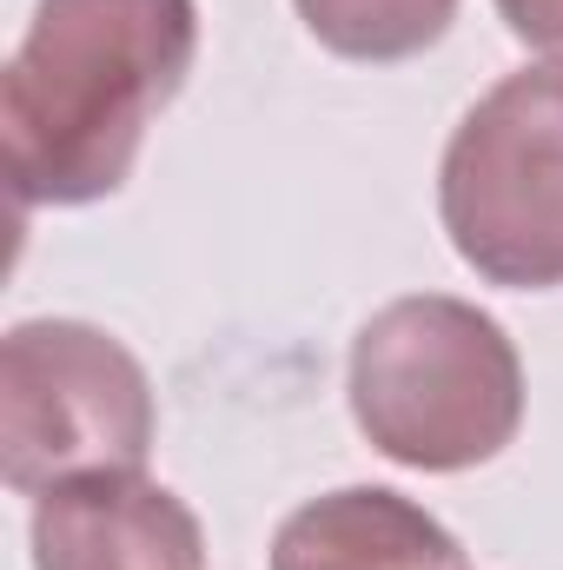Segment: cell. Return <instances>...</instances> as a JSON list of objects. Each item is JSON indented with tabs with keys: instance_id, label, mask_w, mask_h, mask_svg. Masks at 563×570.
I'll list each match as a JSON object with an SVG mask.
<instances>
[{
	"instance_id": "6da1fadb",
	"label": "cell",
	"mask_w": 563,
	"mask_h": 570,
	"mask_svg": "<svg viewBox=\"0 0 563 570\" xmlns=\"http://www.w3.org/2000/svg\"><path fill=\"white\" fill-rule=\"evenodd\" d=\"M199 53L192 0H40L7 73L0 146L20 206L113 199Z\"/></svg>"
},
{
	"instance_id": "7a4b0ae2",
	"label": "cell",
	"mask_w": 563,
	"mask_h": 570,
	"mask_svg": "<svg viewBox=\"0 0 563 570\" xmlns=\"http://www.w3.org/2000/svg\"><path fill=\"white\" fill-rule=\"evenodd\" d=\"M352 419L405 471L491 464L524 425V358L511 332L451 292L378 305L352 338Z\"/></svg>"
},
{
	"instance_id": "3957f363",
	"label": "cell",
	"mask_w": 563,
	"mask_h": 570,
	"mask_svg": "<svg viewBox=\"0 0 563 570\" xmlns=\"http://www.w3.org/2000/svg\"><path fill=\"white\" fill-rule=\"evenodd\" d=\"M451 253L491 285H563V60L504 73L437 159Z\"/></svg>"
},
{
	"instance_id": "277c9868",
	"label": "cell",
	"mask_w": 563,
	"mask_h": 570,
	"mask_svg": "<svg viewBox=\"0 0 563 570\" xmlns=\"http://www.w3.org/2000/svg\"><path fill=\"white\" fill-rule=\"evenodd\" d=\"M152 379L87 318H20L0 338V478L20 498L80 471H140Z\"/></svg>"
},
{
	"instance_id": "5b68a950",
	"label": "cell",
	"mask_w": 563,
	"mask_h": 570,
	"mask_svg": "<svg viewBox=\"0 0 563 570\" xmlns=\"http://www.w3.org/2000/svg\"><path fill=\"white\" fill-rule=\"evenodd\" d=\"M33 570H206L199 518L140 471H80L33 498Z\"/></svg>"
},
{
	"instance_id": "8992f818",
	"label": "cell",
	"mask_w": 563,
	"mask_h": 570,
	"mask_svg": "<svg viewBox=\"0 0 563 570\" xmlns=\"http://www.w3.org/2000/svg\"><path fill=\"white\" fill-rule=\"evenodd\" d=\"M273 570H464V551L405 491L345 484L285 518Z\"/></svg>"
},
{
	"instance_id": "52a82bcc",
	"label": "cell",
	"mask_w": 563,
	"mask_h": 570,
	"mask_svg": "<svg viewBox=\"0 0 563 570\" xmlns=\"http://www.w3.org/2000/svg\"><path fill=\"white\" fill-rule=\"evenodd\" d=\"M292 7L318 47H332L338 60H365V67L412 60L424 47H437L444 27L457 20V0H292Z\"/></svg>"
},
{
	"instance_id": "ba28073f",
	"label": "cell",
	"mask_w": 563,
	"mask_h": 570,
	"mask_svg": "<svg viewBox=\"0 0 563 570\" xmlns=\"http://www.w3.org/2000/svg\"><path fill=\"white\" fill-rule=\"evenodd\" d=\"M504 27L537 47V53H563V0H497Z\"/></svg>"
}]
</instances>
